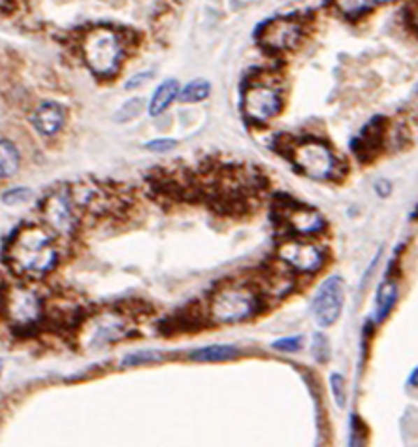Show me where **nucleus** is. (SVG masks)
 <instances>
[{
	"mask_svg": "<svg viewBox=\"0 0 418 447\" xmlns=\"http://www.w3.org/2000/svg\"><path fill=\"white\" fill-rule=\"evenodd\" d=\"M4 259L17 276L42 278L55 268L59 251L45 230L27 225L10 236L4 248Z\"/></svg>",
	"mask_w": 418,
	"mask_h": 447,
	"instance_id": "1",
	"label": "nucleus"
},
{
	"mask_svg": "<svg viewBox=\"0 0 418 447\" xmlns=\"http://www.w3.org/2000/svg\"><path fill=\"white\" fill-rule=\"evenodd\" d=\"M259 291L245 283H226L219 287L209 300V319L213 323L236 325L243 323L259 313Z\"/></svg>",
	"mask_w": 418,
	"mask_h": 447,
	"instance_id": "2",
	"label": "nucleus"
},
{
	"mask_svg": "<svg viewBox=\"0 0 418 447\" xmlns=\"http://www.w3.org/2000/svg\"><path fill=\"white\" fill-rule=\"evenodd\" d=\"M81 53L89 69L100 78H110L119 70L124 55L123 40L110 27H94L81 38Z\"/></svg>",
	"mask_w": 418,
	"mask_h": 447,
	"instance_id": "3",
	"label": "nucleus"
},
{
	"mask_svg": "<svg viewBox=\"0 0 418 447\" xmlns=\"http://www.w3.org/2000/svg\"><path fill=\"white\" fill-rule=\"evenodd\" d=\"M289 159L298 168V172L311 180L328 181L338 174V157L326 142L317 138H303L290 143Z\"/></svg>",
	"mask_w": 418,
	"mask_h": 447,
	"instance_id": "4",
	"label": "nucleus"
},
{
	"mask_svg": "<svg viewBox=\"0 0 418 447\" xmlns=\"http://www.w3.org/2000/svg\"><path fill=\"white\" fill-rule=\"evenodd\" d=\"M2 308L6 313L8 321L13 329L25 330L40 323L43 313L42 298L36 291L27 287H12L8 289L2 300Z\"/></svg>",
	"mask_w": 418,
	"mask_h": 447,
	"instance_id": "5",
	"label": "nucleus"
},
{
	"mask_svg": "<svg viewBox=\"0 0 418 447\" xmlns=\"http://www.w3.org/2000/svg\"><path fill=\"white\" fill-rule=\"evenodd\" d=\"M42 218L61 236L74 234L80 223L78 206L70 189H57L42 202Z\"/></svg>",
	"mask_w": 418,
	"mask_h": 447,
	"instance_id": "6",
	"label": "nucleus"
},
{
	"mask_svg": "<svg viewBox=\"0 0 418 447\" xmlns=\"http://www.w3.org/2000/svg\"><path fill=\"white\" fill-rule=\"evenodd\" d=\"M345 304V283L339 276H330L317 289L311 310L319 327H332L341 315Z\"/></svg>",
	"mask_w": 418,
	"mask_h": 447,
	"instance_id": "7",
	"label": "nucleus"
},
{
	"mask_svg": "<svg viewBox=\"0 0 418 447\" xmlns=\"http://www.w3.org/2000/svg\"><path fill=\"white\" fill-rule=\"evenodd\" d=\"M243 113L251 123L264 125L273 119L283 108L281 94L275 87L266 83H252L243 94Z\"/></svg>",
	"mask_w": 418,
	"mask_h": 447,
	"instance_id": "8",
	"label": "nucleus"
},
{
	"mask_svg": "<svg viewBox=\"0 0 418 447\" xmlns=\"http://www.w3.org/2000/svg\"><path fill=\"white\" fill-rule=\"evenodd\" d=\"M303 27L292 17H275L266 21L259 31V42L270 51H290L300 44Z\"/></svg>",
	"mask_w": 418,
	"mask_h": 447,
	"instance_id": "9",
	"label": "nucleus"
},
{
	"mask_svg": "<svg viewBox=\"0 0 418 447\" xmlns=\"http://www.w3.org/2000/svg\"><path fill=\"white\" fill-rule=\"evenodd\" d=\"M279 261L284 267L300 274H315L319 272L324 264V253L319 246L301 240H289L279 246L277 249Z\"/></svg>",
	"mask_w": 418,
	"mask_h": 447,
	"instance_id": "10",
	"label": "nucleus"
},
{
	"mask_svg": "<svg viewBox=\"0 0 418 447\" xmlns=\"http://www.w3.org/2000/svg\"><path fill=\"white\" fill-rule=\"evenodd\" d=\"M281 218H283L284 225L300 236H313L326 229V219L320 215V211L313 210L309 206L296 204V202L284 206Z\"/></svg>",
	"mask_w": 418,
	"mask_h": 447,
	"instance_id": "11",
	"label": "nucleus"
},
{
	"mask_svg": "<svg viewBox=\"0 0 418 447\" xmlns=\"http://www.w3.org/2000/svg\"><path fill=\"white\" fill-rule=\"evenodd\" d=\"M384 131H387L384 118H375L373 121H369L362 134L352 143V149H354L356 157H360L362 161H368L371 157H375V153L381 148L382 138H384Z\"/></svg>",
	"mask_w": 418,
	"mask_h": 447,
	"instance_id": "12",
	"label": "nucleus"
},
{
	"mask_svg": "<svg viewBox=\"0 0 418 447\" xmlns=\"http://www.w3.org/2000/svg\"><path fill=\"white\" fill-rule=\"evenodd\" d=\"M66 121V110L57 102H42L32 113V123L43 136H53Z\"/></svg>",
	"mask_w": 418,
	"mask_h": 447,
	"instance_id": "13",
	"label": "nucleus"
},
{
	"mask_svg": "<svg viewBox=\"0 0 418 447\" xmlns=\"http://www.w3.org/2000/svg\"><path fill=\"white\" fill-rule=\"evenodd\" d=\"M260 287L262 292H268L271 297H284L287 292L292 291L294 280L289 272L279 270V268H268L262 276H260Z\"/></svg>",
	"mask_w": 418,
	"mask_h": 447,
	"instance_id": "14",
	"label": "nucleus"
},
{
	"mask_svg": "<svg viewBox=\"0 0 418 447\" xmlns=\"http://www.w3.org/2000/svg\"><path fill=\"white\" fill-rule=\"evenodd\" d=\"M240 355V349L236 346H230V343H211V346H206V348L194 349L191 351L192 360L196 362H222V360L236 359Z\"/></svg>",
	"mask_w": 418,
	"mask_h": 447,
	"instance_id": "15",
	"label": "nucleus"
},
{
	"mask_svg": "<svg viewBox=\"0 0 418 447\" xmlns=\"http://www.w3.org/2000/svg\"><path fill=\"white\" fill-rule=\"evenodd\" d=\"M179 94V85L178 80H166L160 83L154 94L151 97V102H149V115H160V113L166 110L168 106L172 104L173 100L178 99Z\"/></svg>",
	"mask_w": 418,
	"mask_h": 447,
	"instance_id": "16",
	"label": "nucleus"
},
{
	"mask_svg": "<svg viewBox=\"0 0 418 447\" xmlns=\"http://www.w3.org/2000/svg\"><path fill=\"white\" fill-rule=\"evenodd\" d=\"M377 310H375V321L377 323H382L388 315H390V311L394 310V306L398 302V285H396V281L388 280L384 281L381 287H379V291H377Z\"/></svg>",
	"mask_w": 418,
	"mask_h": 447,
	"instance_id": "17",
	"label": "nucleus"
},
{
	"mask_svg": "<svg viewBox=\"0 0 418 447\" xmlns=\"http://www.w3.org/2000/svg\"><path fill=\"white\" fill-rule=\"evenodd\" d=\"M19 164H21V157L15 148V143L0 138V180H8L17 174Z\"/></svg>",
	"mask_w": 418,
	"mask_h": 447,
	"instance_id": "18",
	"label": "nucleus"
},
{
	"mask_svg": "<svg viewBox=\"0 0 418 447\" xmlns=\"http://www.w3.org/2000/svg\"><path fill=\"white\" fill-rule=\"evenodd\" d=\"M390 2H394V0H332L336 10L347 19H358L360 15L369 12L371 8L390 4Z\"/></svg>",
	"mask_w": 418,
	"mask_h": 447,
	"instance_id": "19",
	"label": "nucleus"
},
{
	"mask_svg": "<svg viewBox=\"0 0 418 447\" xmlns=\"http://www.w3.org/2000/svg\"><path fill=\"white\" fill-rule=\"evenodd\" d=\"M209 91H211V85H209L208 80H192L191 83H187V85L179 91L178 99L181 100V102L192 104V102H200V100L208 99Z\"/></svg>",
	"mask_w": 418,
	"mask_h": 447,
	"instance_id": "20",
	"label": "nucleus"
},
{
	"mask_svg": "<svg viewBox=\"0 0 418 447\" xmlns=\"http://www.w3.org/2000/svg\"><path fill=\"white\" fill-rule=\"evenodd\" d=\"M160 360L159 351H151V349H142V351H132V353L124 355L123 367H142L147 362H154Z\"/></svg>",
	"mask_w": 418,
	"mask_h": 447,
	"instance_id": "21",
	"label": "nucleus"
},
{
	"mask_svg": "<svg viewBox=\"0 0 418 447\" xmlns=\"http://www.w3.org/2000/svg\"><path fill=\"white\" fill-rule=\"evenodd\" d=\"M142 110H143V99L129 100V102H127V104H124L123 108L115 113V121H119V123H127V121H130V119L138 118Z\"/></svg>",
	"mask_w": 418,
	"mask_h": 447,
	"instance_id": "22",
	"label": "nucleus"
},
{
	"mask_svg": "<svg viewBox=\"0 0 418 447\" xmlns=\"http://www.w3.org/2000/svg\"><path fill=\"white\" fill-rule=\"evenodd\" d=\"M330 387H332L333 400L338 404V408L343 410L347 404V391H345V378L341 374H332L330 376Z\"/></svg>",
	"mask_w": 418,
	"mask_h": 447,
	"instance_id": "23",
	"label": "nucleus"
},
{
	"mask_svg": "<svg viewBox=\"0 0 418 447\" xmlns=\"http://www.w3.org/2000/svg\"><path fill=\"white\" fill-rule=\"evenodd\" d=\"M311 353H313L315 360H319V362H326V360L330 359V343H328L326 336L324 334H315L313 336Z\"/></svg>",
	"mask_w": 418,
	"mask_h": 447,
	"instance_id": "24",
	"label": "nucleus"
},
{
	"mask_svg": "<svg viewBox=\"0 0 418 447\" xmlns=\"http://www.w3.org/2000/svg\"><path fill=\"white\" fill-rule=\"evenodd\" d=\"M368 438V429H366V425L362 423V419L356 416V413H352L351 416V438H349V444L351 446H362L363 441Z\"/></svg>",
	"mask_w": 418,
	"mask_h": 447,
	"instance_id": "25",
	"label": "nucleus"
},
{
	"mask_svg": "<svg viewBox=\"0 0 418 447\" xmlns=\"http://www.w3.org/2000/svg\"><path fill=\"white\" fill-rule=\"evenodd\" d=\"M301 346H303V336H287V338H281V340H275L271 343V348L277 349V351H284V353L300 351Z\"/></svg>",
	"mask_w": 418,
	"mask_h": 447,
	"instance_id": "26",
	"label": "nucleus"
},
{
	"mask_svg": "<svg viewBox=\"0 0 418 447\" xmlns=\"http://www.w3.org/2000/svg\"><path fill=\"white\" fill-rule=\"evenodd\" d=\"M31 197V189H27V187H15V189H10V191H6V193L2 194V202L8 206H15L21 204V202H27Z\"/></svg>",
	"mask_w": 418,
	"mask_h": 447,
	"instance_id": "27",
	"label": "nucleus"
},
{
	"mask_svg": "<svg viewBox=\"0 0 418 447\" xmlns=\"http://www.w3.org/2000/svg\"><path fill=\"white\" fill-rule=\"evenodd\" d=\"M178 146L175 140H170V138H159V140H153V142L147 143V149L151 151H157V153H166L170 149H173Z\"/></svg>",
	"mask_w": 418,
	"mask_h": 447,
	"instance_id": "28",
	"label": "nucleus"
},
{
	"mask_svg": "<svg viewBox=\"0 0 418 447\" xmlns=\"http://www.w3.org/2000/svg\"><path fill=\"white\" fill-rule=\"evenodd\" d=\"M151 72H142V74H136L132 76L127 83H124V89H129V91H132V89H138V87H142V85H145L149 81V78H151Z\"/></svg>",
	"mask_w": 418,
	"mask_h": 447,
	"instance_id": "29",
	"label": "nucleus"
},
{
	"mask_svg": "<svg viewBox=\"0 0 418 447\" xmlns=\"http://www.w3.org/2000/svg\"><path fill=\"white\" fill-rule=\"evenodd\" d=\"M375 191H377V194H379V197H382V199H384V197H388V194H390V191H392V187H390V183H388L387 180H379L375 183Z\"/></svg>",
	"mask_w": 418,
	"mask_h": 447,
	"instance_id": "30",
	"label": "nucleus"
},
{
	"mask_svg": "<svg viewBox=\"0 0 418 447\" xmlns=\"http://www.w3.org/2000/svg\"><path fill=\"white\" fill-rule=\"evenodd\" d=\"M409 17H411L409 21L415 25V29H417L418 32V2H412L411 10H409Z\"/></svg>",
	"mask_w": 418,
	"mask_h": 447,
	"instance_id": "31",
	"label": "nucleus"
},
{
	"mask_svg": "<svg viewBox=\"0 0 418 447\" xmlns=\"http://www.w3.org/2000/svg\"><path fill=\"white\" fill-rule=\"evenodd\" d=\"M409 385L418 387V367L415 368V370L411 372V376H409Z\"/></svg>",
	"mask_w": 418,
	"mask_h": 447,
	"instance_id": "32",
	"label": "nucleus"
},
{
	"mask_svg": "<svg viewBox=\"0 0 418 447\" xmlns=\"http://www.w3.org/2000/svg\"><path fill=\"white\" fill-rule=\"evenodd\" d=\"M2 367H4V364H2V359H0V374H2Z\"/></svg>",
	"mask_w": 418,
	"mask_h": 447,
	"instance_id": "33",
	"label": "nucleus"
},
{
	"mask_svg": "<svg viewBox=\"0 0 418 447\" xmlns=\"http://www.w3.org/2000/svg\"><path fill=\"white\" fill-rule=\"evenodd\" d=\"M6 4V0H0V6H4Z\"/></svg>",
	"mask_w": 418,
	"mask_h": 447,
	"instance_id": "34",
	"label": "nucleus"
}]
</instances>
